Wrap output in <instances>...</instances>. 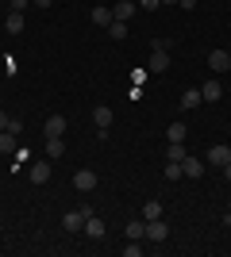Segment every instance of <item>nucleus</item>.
<instances>
[{
  "label": "nucleus",
  "mask_w": 231,
  "mask_h": 257,
  "mask_svg": "<svg viewBox=\"0 0 231 257\" xmlns=\"http://www.w3.org/2000/svg\"><path fill=\"white\" fill-rule=\"evenodd\" d=\"M223 177H227V181H231V161H227V165H223Z\"/></svg>",
  "instance_id": "obj_32"
},
{
  "label": "nucleus",
  "mask_w": 231,
  "mask_h": 257,
  "mask_svg": "<svg viewBox=\"0 0 231 257\" xmlns=\"http://www.w3.org/2000/svg\"><path fill=\"white\" fill-rule=\"evenodd\" d=\"M146 81V69H131V85H143Z\"/></svg>",
  "instance_id": "obj_27"
},
{
  "label": "nucleus",
  "mask_w": 231,
  "mask_h": 257,
  "mask_svg": "<svg viewBox=\"0 0 231 257\" xmlns=\"http://www.w3.org/2000/svg\"><path fill=\"white\" fill-rule=\"evenodd\" d=\"M204 104V100H200V88H185V92H181V107H185V111H193V107H200Z\"/></svg>",
  "instance_id": "obj_15"
},
{
  "label": "nucleus",
  "mask_w": 231,
  "mask_h": 257,
  "mask_svg": "<svg viewBox=\"0 0 231 257\" xmlns=\"http://www.w3.org/2000/svg\"><path fill=\"white\" fill-rule=\"evenodd\" d=\"M123 234L135 238V242H143V238H146V219H131V223L123 226Z\"/></svg>",
  "instance_id": "obj_12"
},
{
  "label": "nucleus",
  "mask_w": 231,
  "mask_h": 257,
  "mask_svg": "<svg viewBox=\"0 0 231 257\" xmlns=\"http://www.w3.org/2000/svg\"><path fill=\"white\" fill-rule=\"evenodd\" d=\"M227 211H231V204H227Z\"/></svg>",
  "instance_id": "obj_34"
},
{
  "label": "nucleus",
  "mask_w": 231,
  "mask_h": 257,
  "mask_svg": "<svg viewBox=\"0 0 231 257\" xmlns=\"http://www.w3.org/2000/svg\"><path fill=\"white\" fill-rule=\"evenodd\" d=\"M143 215H146V219H162V204H158V200H150V204L143 207Z\"/></svg>",
  "instance_id": "obj_24"
},
{
  "label": "nucleus",
  "mask_w": 231,
  "mask_h": 257,
  "mask_svg": "<svg viewBox=\"0 0 231 257\" xmlns=\"http://www.w3.org/2000/svg\"><path fill=\"white\" fill-rule=\"evenodd\" d=\"M93 123H97L100 131H108V127H112V107L97 104V107H93Z\"/></svg>",
  "instance_id": "obj_13"
},
{
  "label": "nucleus",
  "mask_w": 231,
  "mask_h": 257,
  "mask_svg": "<svg viewBox=\"0 0 231 257\" xmlns=\"http://www.w3.org/2000/svg\"><path fill=\"white\" fill-rule=\"evenodd\" d=\"M135 8H139V4H135V0H116V8H112V20H131L135 16Z\"/></svg>",
  "instance_id": "obj_9"
},
{
  "label": "nucleus",
  "mask_w": 231,
  "mask_h": 257,
  "mask_svg": "<svg viewBox=\"0 0 231 257\" xmlns=\"http://www.w3.org/2000/svg\"><path fill=\"white\" fill-rule=\"evenodd\" d=\"M89 207H77V211H66L62 215V226H66V230H85V219H89Z\"/></svg>",
  "instance_id": "obj_2"
},
{
  "label": "nucleus",
  "mask_w": 231,
  "mask_h": 257,
  "mask_svg": "<svg viewBox=\"0 0 231 257\" xmlns=\"http://www.w3.org/2000/svg\"><path fill=\"white\" fill-rule=\"evenodd\" d=\"M166 139L170 142H185V123H170V127H166Z\"/></svg>",
  "instance_id": "obj_19"
},
{
  "label": "nucleus",
  "mask_w": 231,
  "mask_h": 257,
  "mask_svg": "<svg viewBox=\"0 0 231 257\" xmlns=\"http://www.w3.org/2000/svg\"><path fill=\"white\" fill-rule=\"evenodd\" d=\"M93 23H97V27H108V23H112V8L97 4V8H93Z\"/></svg>",
  "instance_id": "obj_17"
},
{
  "label": "nucleus",
  "mask_w": 231,
  "mask_h": 257,
  "mask_svg": "<svg viewBox=\"0 0 231 257\" xmlns=\"http://www.w3.org/2000/svg\"><path fill=\"white\" fill-rule=\"evenodd\" d=\"M46 154H50V158H62V154H66V142L62 139H46Z\"/></svg>",
  "instance_id": "obj_22"
},
{
  "label": "nucleus",
  "mask_w": 231,
  "mask_h": 257,
  "mask_svg": "<svg viewBox=\"0 0 231 257\" xmlns=\"http://www.w3.org/2000/svg\"><path fill=\"white\" fill-rule=\"evenodd\" d=\"M85 234L93 238V242H100V238L108 234V226H104V219H97V215H89V219H85Z\"/></svg>",
  "instance_id": "obj_8"
},
{
  "label": "nucleus",
  "mask_w": 231,
  "mask_h": 257,
  "mask_svg": "<svg viewBox=\"0 0 231 257\" xmlns=\"http://www.w3.org/2000/svg\"><path fill=\"white\" fill-rule=\"evenodd\" d=\"M220 96H223V85H220V81H208V85L200 88V100H208V104H216Z\"/></svg>",
  "instance_id": "obj_14"
},
{
  "label": "nucleus",
  "mask_w": 231,
  "mask_h": 257,
  "mask_svg": "<svg viewBox=\"0 0 231 257\" xmlns=\"http://www.w3.org/2000/svg\"><path fill=\"white\" fill-rule=\"evenodd\" d=\"M181 177H185V173H181V161H170V165H166V181H181Z\"/></svg>",
  "instance_id": "obj_23"
},
{
  "label": "nucleus",
  "mask_w": 231,
  "mask_h": 257,
  "mask_svg": "<svg viewBox=\"0 0 231 257\" xmlns=\"http://www.w3.org/2000/svg\"><path fill=\"white\" fill-rule=\"evenodd\" d=\"M227 161H231V146H212V150H208V165H220V169H223Z\"/></svg>",
  "instance_id": "obj_10"
},
{
  "label": "nucleus",
  "mask_w": 231,
  "mask_h": 257,
  "mask_svg": "<svg viewBox=\"0 0 231 257\" xmlns=\"http://www.w3.org/2000/svg\"><path fill=\"white\" fill-rule=\"evenodd\" d=\"M208 69H212V73L231 69V54H227V50H212V54H208Z\"/></svg>",
  "instance_id": "obj_6"
},
{
  "label": "nucleus",
  "mask_w": 231,
  "mask_h": 257,
  "mask_svg": "<svg viewBox=\"0 0 231 257\" xmlns=\"http://www.w3.org/2000/svg\"><path fill=\"white\" fill-rule=\"evenodd\" d=\"M177 4H181L185 12H193V8H197V0H177Z\"/></svg>",
  "instance_id": "obj_30"
},
{
  "label": "nucleus",
  "mask_w": 231,
  "mask_h": 257,
  "mask_svg": "<svg viewBox=\"0 0 231 257\" xmlns=\"http://www.w3.org/2000/svg\"><path fill=\"white\" fill-rule=\"evenodd\" d=\"M73 188L77 192H93V188H97V173L93 169H77L73 173Z\"/></svg>",
  "instance_id": "obj_3"
},
{
  "label": "nucleus",
  "mask_w": 231,
  "mask_h": 257,
  "mask_svg": "<svg viewBox=\"0 0 231 257\" xmlns=\"http://www.w3.org/2000/svg\"><path fill=\"white\" fill-rule=\"evenodd\" d=\"M150 73H166V69H170V54H166V43L162 39H158V43H154V50H150Z\"/></svg>",
  "instance_id": "obj_1"
},
{
  "label": "nucleus",
  "mask_w": 231,
  "mask_h": 257,
  "mask_svg": "<svg viewBox=\"0 0 231 257\" xmlns=\"http://www.w3.org/2000/svg\"><path fill=\"white\" fill-rule=\"evenodd\" d=\"M135 4H139V8H143V12H154V8H158V4H162V0H135Z\"/></svg>",
  "instance_id": "obj_25"
},
{
  "label": "nucleus",
  "mask_w": 231,
  "mask_h": 257,
  "mask_svg": "<svg viewBox=\"0 0 231 257\" xmlns=\"http://www.w3.org/2000/svg\"><path fill=\"white\" fill-rule=\"evenodd\" d=\"M162 4H177V0H162Z\"/></svg>",
  "instance_id": "obj_33"
},
{
  "label": "nucleus",
  "mask_w": 231,
  "mask_h": 257,
  "mask_svg": "<svg viewBox=\"0 0 231 257\" xmlns=\"http://www.w3.org/2000/svg\"><path fill=\"white\" fill-rule=\"evenodd\" d=\"M50 181V161H35L31 165V184H46Z\"/></svg>",
  "instance_id": "obj_11"
},
{
  "label": "nucleus",
  "mask_w": 231,
  "mask_h": 257,
  "mask_svg": "<svg viewBox=\"0 0 231 257\" xmlns=\"http://www.w3.org/2000/svg\"><path fill=\"white\" fill-rule=\"evenodd\" d=\"M27 4H31V0H8V12H23Z\"/></svg>",
  "instance_id": "obj_26"
},
{
  "label": "nucleus",
  "mask_w": 231,
  "mask_h": 257,
  "mask_svg": "<svg viewBox=\"0 0 231 257\" xmlns=\"http://www.w3.org/2000/svg\"><path fill=\"white\" fill-rule=\"evenodd\" d=\"M35 8H50V4H54V0H31Z\"/></svg>",
  "instance_id": "obj_31"
},
{
  "label": "nucleus",
  "mask_w": 231,
  "mask_h": 257,
  "mask_svg": "<svg viewBox=\"0 0 231 257\" xmlns=\"http://www.w3.org/2000/svg\"><path fill=\"white\" fill-rule=\"evenodd\" d=\"M12 127V115H8V111H0V131H8Z\"/></svg>",
  "instance_id": "obj_29"
},
{
  "label": "nucleus",
  "mask_w": 231,
  "mask_h": 257,
  "mask_svg": "<svg viewBox=\"0 0 231 257\" xmlns=\"http://www.w3.org/2000/svg\"><path fill=\"white\" fill-rule=\"evenodd\" d=\"M170 238V226L162 219H146V242H166Z\"/></svg>",
  "instance_id": "obj_4"
},
{
  "label": "nucleus",
  "mask_w": 231,
  "mask_h": 257,
  "mask_svg": "<svg viewBox=\"0 0 231 257\" xmlns=\"http://www.w3.org/2000/svg\"><path fill=\"white\" fill-rule=\"evenodd\" d=\"M16 150V135L12 131H0V154H12Z\"/></svg>",
  "instance_id": "obj_21"
},
{
  "label": "nucleus",
  "mask_w": 231,
  "mask_h": 257,
  "mask_svg": "<svg viewBox=\"0 0 231 257\" xmlns=\"http://www.w3.org/2000/svg\"><path fill=\"white\" fill-rule=\"evenodd\" d=\"M108 35L116 39V43H120V39H127L131 31H127V23H123V20H112V23H108Z\"/></svg>",
  "instance_id": "obj_18"
},
{
  "label": "nucleus",
  "mask_w": 231,
  "mask_h": 257,
  "mask_svg": "<svg viewBox=\"0 0 231 257\" xmlns=\"http://www.w3.org/2000/svg\"><path fill=\"white\" fill-rule=\"evenodd\" d=\"M4 27H8V35H20V31H23V12H8Z\"/></svg>",
  "instance_id": "obj_16"
},
{
  "label": "nucleus",
  "mask_w": 231,
  "mask_h": 257,
  "mask_svg": "<svg viewBox=\"0 0 231 257\" xmlns=\"http://www.w3.org/2000/svg\"><path fill=\"white\" fill-rule=\"evenodd\" d=\"M185 158V142H170L166 146V161H181Z\"/></svg>",
  "instance_id": "obj_20"
},
{
  "label": "nucleus",
  "mask_w": 231,
  "mask_h": 257,
  "mask_svg": "<svg viewBox=\"0 0 231 257\" xmlns=\"http://www.w3.org/2000/svg\"><path fill=\"white\" fill-rule=\"evenodd\" d=\"M43 135H46V139H62V135H66V119H62V115H50L43 123Z\"/></svg>",
  "instance_id": "obj_7"
},
{
  "label": "nucleus",
  "mask_w": 231,
  "mask_h": 257,
  "mask_svg": "<svg viewBox=\"0 0 231 257\" xmlns=\"http://www.w3.org/2000/svg\"><path fill=\"white\" fill-rule=\"evenodd\" d=\"M123 253H127V257H139V253H143V246H135V238H131V246H123Z\"/></svg>",
  "instance_id": "obj_28"
},
{
  "label": "nucleus",
  "mask_w": 231,
  "mask_h": 257,
  "mask_svg": "<svg viewBox=\"0 0 231 257\" xmlns=\"http://www.w3.org/2000/svg\"><path fill=\"white\" fill-rule=\"evenodd\" d=\"M181 173H185L189 181H200V177H204V161H200V158H189V154H185V158H181Z\"/></svg>",
  "instance_id": "obj_5"
}]
</instances>
